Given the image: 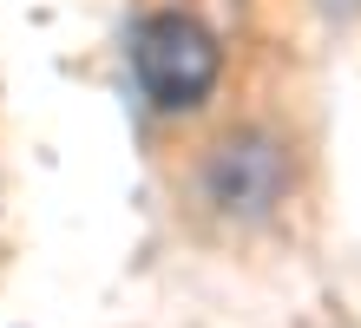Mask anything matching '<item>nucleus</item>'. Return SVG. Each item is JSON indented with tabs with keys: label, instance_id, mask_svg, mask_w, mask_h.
<instances>
[{
	"label": "nucleus",
	"instance_id": "obj_1",
	"mask_svg": "<svg viewBox=\"0 0 361 328\" xmlns=\"http://www.w3.org/2000/svg\"><path fill=\"white\" fill-rule=\"evenodd\" d=\"M132 73L145 85V99L158 112H190V105L210 99V85L224 73V53L210 40L204 20L190 13H152L132 33Z\"/></svg>",
	"mask_w": 361,
	"mask_h": 328
},
{
	"label": "nucleus",
	"instance_id": "obj_2",
	"mask_svg": "<svg viewBox=\"0 0 361 328\" xmlns=\"http://www.w3.org/2000/svg\"><path fill=\"white\" fill-rule=\"evenodd\" d=\"M283 190V158H276V145H224L217 151V204L243 210V204H269V197Z\"/></svg>",
	"mask_w": 361,
	"mask_h": 328
}]
</instances>
